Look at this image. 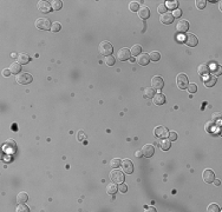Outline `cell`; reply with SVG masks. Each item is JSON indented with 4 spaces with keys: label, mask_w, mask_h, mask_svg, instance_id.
Listing matches in <instances>:
<instances>
[{
    "label": "cell",
    "mask_w": 222,
    "mask_h": 212,
    "mask_svg": "<svg viewBox=\"0 0 222 212\" xmlns=\"http://www.w3.org/2000/svg\"><path fill=\"white\" fill-rule=\"evenodd\" d=\"M99 53L108 57V55H111L112 54V51H114V47L112 45L109 43V41H102L98 46Z\"/></svg>",
    "instance_id": "cell-1"
},
{
    "label": "cell",
    "mask_w": 222,
    "mask_h": 212,
    "mask_svg": "<svg viewBox=\"0 0 222 212\" xmlns=\"http://www.w3.org/2000/svg\"><path fill=\"white\" fill-rule=\"evenodd\" d=\"M110 179L111 182L116 183V184H121L124 182V172H121L120 170H114L110 173Z\"/></svg>",
    "instance_id": "cell-2"
},
{
    "label": "cell",
    "mask_w": 222,
    "mask_h": 212,
    "mask_svg": "<svg viewBox=\"0 0 222 212\" xmlns=\"http://www.w3.org/2000/svg\"><path fill=\"white\" fill-rule=\"evenodd\" d=\"M176 84H177V87L181 89V90L187 89V86L189 84L188 83V77L186 74H183V73H180L177 75V78H176Z\"/></svg>",
    "instance_id": "cell-3"
},
{
    "label": "cell",
    "mask_w": 222,
    "mask_h": 212,
    "mask_svg": "<svg viewBox=\"0 0 222 212\" xmlns=\"http://www.w3.org/2000/svg\"><path fill=\"white\" fill-rule=\"evenodd\" d=\"M4 150L6 153H10V154H13L16 151H17V144L13 139H7L5 141V145H4Z\"/></svg>",
    "instance_id": "cell-4"
},
{
    "label": "cell",
    "mask_w": 222,
    "mask_h": 212,
    "mask_svg": "<svg viewBox=\"0 0 222 212\" xmlns=\"http://www.w3.org/2000/svg\"><path fill=\"white\" fill-rule=\"evenodd\" d=\"M36 26L39 28V30H44V31H48V30H51V26L52 24L49 19H45V18H39L37 19L36 21Z\"/></svg>",
    "instance_id": "cell-5"
},
{
    "label": "cell",
    "mask_w": 222,
    "mask_h": 212,
    "mask_svg": "<svg viewBox=\"0 0 222 212\" xmlns=\"http://www.w3.org/2000/svg\"><path fill=\"white\" fill-rule=\"evenodd\" d=\"M183 41H184V43H186L189 47H194V46L197 45L198 39L195 34H193V33H187L186 37H184V40H183Z\"/></svg>",
    "instance_id": "cell-6"
},
{
    "label": "cell",
    "mask_w": 222,
    "mask_h": 212,
    "mask_svg": "<svg viewBox=\"0 0 222 212\" xmlns=\"http://www.w3.org/2000/svg\"><path fill=\"white\" fill-rule=\"evenodd\" d=\"M17 81L19 84H22V85H27V84H30L32 81V75L30 73H26V72L25 73H19L17 75Z\"/></svg>",
    "instance_id": "cell-7"
},
{
    "label": "cell",
    "mask_w": 222,
    "mask_h": 212,
    "mask_svg": "<svg viewBox=\"0 0 222 212\" xmlns=\"http://www.w3.org/2000/svg\"><path fill=\"white\" fill-rule=\"evenodd\" d=\"M122 170H123L124 173H128V174H131L134 172V165H132V162L130 159H124L122 160Z\"/></svg>",
    "instance_id": "cell-8"
},
{
    "label": "cell",
    "mask_w": 222,
    "mask_h": 212,
    "mask_svg": "<svg viewBox=\"0 0 222 212\" xmlns=\"http://www.w3.org/2000/svg\"><path fill=\"white\" fill-rule=\"evenodd\" d=\"M151 86H152V89H156V90H161V89H163V86H164V81H163L162 77H160V75L154 77V78L151 79Z\"/></svg>",
    "instance_id": "cell-9"
},
{
    "label": "cell",
    "mask_w": 222,
    "mask_h": 212,
    "mask_svg": "<svg viewBox=\"0 0 222 212\" xmlns=\"http://www.w3.org/2000/svg\"><path fill=\"white\" fill-rule=\"evenodd\" d=\"M154 133H155V136H156V137H160V138H166V137L168 136L169 131H168V129H167L166 126H157V127H155Z\"/></svg>",
    "instance_id": "cell-10"
},
{
    "label": "cell",
    "mask_w": 222,
    "mask_h": 212,
    "mask_svg": "<svg viewBox=\"0 0 222 212\" xmlns=\"http://www.w3.org/2000/svg\"><path fill=\"white\" fill-rule=\"evenodd\" d=\"M202 178H203V180L206 182V183H213V180L215 179V173L212 171V170H204L203 171V173H202Z\"/></svg>",
    "instance_id": "cell-11"
},
{
    "label": "cell",
    "mask_w": 222,
    "mask_h": 212,
    "mask_svg": "<svg viewBox=\"0 0 222 212\" xmlns=\"http://www.w3.org/2000/svg\"><path fill=\"white\" fill-rule=\"evenodd\" d=\"M51 8H52V6H51V4H50L49 1L42 0V1L38 2V10L42 13H49L50 11H51Z\"/></svg>",
    "instance_id": "cell-12"
},
{
    "label": "cell",
    "mask_w": 222,
    "mask_h": 212,
    "mask_svg": "<svg viewBox=\"0 0 222 212\" xmlns=\"http://www.w3.org/2000/svg\"><path fill=\"white\" fill-rule=\"evenodd\" d=\"M188 28H189V23L187 20H181L176 25V31L178 33H186L188 31Z\"/></svg>",
    "instance_id": "cell-13"
},
{
    "label": "cell",
    "mask_w": 222,
    "mask_h": 212,
    "mask_svg": "<svg viewBox=\"0 0 222 212\" xmlns=\"http://www.w3.org/2000/svg\"><path fill=\"white\" fill-rule=\"evenodd\" d=\"M130 49L129 48H122V49H120L118 51V53H117V58L120 59V60H122V61H124V60H128L129 58H130Z\"/></svg>",
    "instance_id": "cell-14"
},
{
    "label": "cell",
    "mask_w": 222,
    "mask_h": 212,
    "mask_svg": "<svg viewBox=\"0 0 222 212\" xmlns=\"http://www.w3.org/2000/svg\"><path fill=\"white\" fill-rule=\"evenodd\" d=\"M218 81V78L215 75H207L203 78V84L207 86V87H213Z\"/></svg>",
    "instance_id": "cell-15"
},
{
    "label": "cell",
    "mask_w": 222,
    "mask_h": 212,
    "mask_svg": "<svg viewBox=\"0 0 222 212\" xmlns=\"http://www.w3.org/2000/svg\"><path fill=\"white\" fill-rule=\"evenodd\" d=\"M154 153H155V148H154V146H152V145H149V144H147V145H144V146H143V148H142V154H143L144 157L150 158V157H151Z\"/></svg>",
    "instance_id": "cell-16"
},
{
    "label": "cell",
    "mask_w": 222,
    "mask_h": 212,
    "mask_svg": "<svg viewBox=\"0 0 222 212\" xmlns=\"http://www.w3.org/2000/svg\"><path fill=\"white\" fill-rule=\"evenodd\" d=\"M152 101H154L155 105L161 106V105H163V104L166 103V97H164L162 93H157L152 97Z\"/></svg>",
    "instance_id": "cell-17"
},
{
    "label": "cell",
    "mask_w": 222,
    "mask_h": 212,
    "mask_svg": "<svg viewBox=\"0 0 222 212\" xmlns=\"http://www.w3.org/2000/svg\"><path fill=\"white\" fill-rule=\"evenodd\" d=\"M138 17L141 19H143V20H147L149 17H150V10H149L148 7H146V6L141 7L138 10Z\"/></svg>",
    "instance_id": "cell-18"
},
{
    "label": "cell",
    "mask_w": 222,
    "mask_h": 212,
    "mask_svg": "<svg viewBox=\"0 0 222 212\" xmlns=\"http://www.w3.org/2000/svg\"><path fill=\"white\" fill-rule=\"evenodd\" d=\"M149 60H150V58H149V55L147 53H142V54H140L138 58H137V63H138L141 66H147L149 64Z\"/></svg>",
    "instance_id": "cell-19"
},
{
    "label": "cell",
    "mask_w": 222,
    "mask_h": 212,
    "mask_svg": "<svg viewBox=\"0 0 222 212\" xmlns=\"http://www.w3.org/2000/svg\"><path fill=\"white\" fill-rule=\"evenodd\" d=\"M18 63L22 65H26V64H28L30 63V60H31V58H30V55L27 54V53H19L18 54Z\"/></svg>",
    "instance_id": "cell-20"
},
{
    "label": "cell",
    "mask_w": 222,
    "mask_h": 212,
    "mask_svg": "<svg viewBox=\"0 0 222 212\" xmlns=\"http://www.w3.org/2000/svg\"><path fill=\"white\" fill-rule=\"evenodd\" d=\"M160 20L162 21L163 24H166V25H168V24H172L174 21V17L172 13H164V14H162L161 16V18H160Z\"/></svg>",
    "instance_id": "cell-21"
},
{
    "label": "cell",
    "mask_w": 222,
    "mask_h": 212,
    "mask_svg": "<svg viewBox=\"0 0 222 212\" xmlns=\"http://www.w3.org/2000/svg\"><path fill=\"white\" fill-rule=\"evenodd\" d=\"M8 70L11 71V73H13V74H19L20 73V71H22V66H20V64L18 63V61H16V63H12L11 65H10V69Z\"/></svg>",
    "instance_id": "cell-22"
},
{
    "label": "cell",
    "mask_w": 222,
    "mask_h": 212,
    "mask_svg": "<svg viewBox=\"0 0 222 212\" xmlns=\"http://www.w3.org/2000/svg\"><path fill=\"white\" fill-rule=\"evenodd\" d=\"M197 72L200 75H204V77H206V75L210 72V69H209V66H208L207 64H201V65L198 66Z\"/></svg>",
    "instance_id": "cell-23"
},
{
    "label": "cell",
    "mask_w": 222,
    "mask_h": 212,
    "mask_svg": "<svg viewBox=\"0 0 222 212\" xmlns=\"http://www.w3.org/2000/svg\"><path fill=\"white\" fill-rule=\"evenodd\" d=\"M28 200V196L26 192H19L17 196V203L18 204H25Z\"/></svg>",
    "instance_id": "cell-24"
},
{
    "label": "cell",
    "mask_w": 222,
    "mask_h": 212,
    "mask_svg": "<svg viewBox=\"0 0 222 212\" xmlns=\"http://www.w3.org/2000/svg\"><path fill=\"white\" fill-rule=\"evenodd\" d=\"M170 146H172V143H170V140L169 139H162V140L160 141V147L163 150V151H168L169 148H170Z\"/></svg>",
    "instance_id": "cell-25"
},
{
    "label": "cell",
    "mask_w": 222,
    "mask_h": 212,
    "mask_svg": "<svg viewBox=\"0 0 222 212\" xmlns=\"http://www.w3.org/2000/svg\"><path fill=\"white\" fill-rule=\"evenodd\" d=\"M141 52H142V46L140 44H135L134 46L131 47V49H130L131 55H140Z\"/></svg>",
    "instance_id": "cell-26"
},
{
    "label": "cell",
    "mask_w": 222,
    "mask_h": 212,
    "mask_svg": "<svg viewBox=\"0 0 222 212\" xmlns=\"http://www.w3.org/2000/svg\"><path fill=\"white\" fill-rule=\"evenodd\" d=\"M117 191H118V188H117L116 183H110V184L106 186V192H108L109 194H114V193H116Z\"/></svg>",
    "instance_id": "cell-27"
},
{
    "label": "cell",
    "mask_w": 222,
    "mask_h": 212,
    "mask_svg": "<svg viewBox=\"0 0 222 212\" xmlns=\"http://www.w3.org/2000/svg\"><path fill=\"white\" fill-rule=\"evenodd\" d=\"M51 6H52V8H53L54 11H59V10L62 8V6H63V2H62L60 0H54V1H52Z\"/></svg>",
    "instance_id": "cell-28"
},
{
    "label": "cell",
    "mask_w": 222,
    "mask_h": 212,
    "mask_svg": "<svg viewBox=\"0 0 222 212\" xmlns=\"http://www.w3.org/2000/svg\"><path fill=\"white\" fill-rule=\"evenodd\" d=\"M129 8H130V11H132V12H138V10H140V4H138L137 1H131V2L129 4Z\"/></svg>",
    "instance_id": "cell-29"
},
{
    "label": "cell",
    "mask_w": 222,
    "mask_h": 212,
    "mask_svg": "<svg viewBox=\"0 0 222 212\" xmlns=\"http://www.w3.org/2000/svg\"><path fill=\"white\" fill-rule=\"evenodd\" d=\"M149 58H150V60H152V61H158L160 59H161V54L158 53V52H151L150 53V55H149Z\"/></svg>",
    "instance_id": "cell-30"
},
{
    "label": "cell",
    "mask_w": 222,
    "mask_h": 212,
    "mask_svg": "<svg viewBox=\"0 0 222 212\" xmlns=\"http://www.w3.org/2000/svg\"><path fill=\"white\" fill-rule=\"evenodd\" d=\"M207 211L208 212H219L220 211V208H219V205H216L215 203H213V204H209V205H208Z\"/></svg>",
    "instance_id": "cell-31"
},
{
    "label": "cell",
    "mask_w": 222,
    "mask_h": 212,
    "mask_svg": "<svg viewBox=\"0 0 222 212\" xmlns=\"http://www.w3.org/2000/svg\"><path fill=\"white\" fill-rule=\"evenodd\" d=\"M154 95H155V91H154L152 87H147L144 90V97L146 98H152Z\"/></svg>",
    "instance_id": "cell-32"
},
{
    "label": "cell",
    "mask_w": 222,
    "mask_h": 212,
    "mask_svg": "<svg viewBox=\"0 0 222 212\" xmlns=\"http://www.w3.org/2000/svg\"><path fill=\"white\" fill-rule=\"evenodd\" d=\"M115 63H116V60H115V58H114L112 55L105 57V64H106L108 66H112V65H115Z\"/></svg>",
    "instance_id": "cell-33"
},
{
    "label": "cell",
    "mask_w": 222,
    "mask_h": 212,
    "mask_svg": "<svg viewBox=\"0 0 222 212\" xmlns=\"http://www.w3.org/2000/svg\"><path fill=\"white\" fill-rule=\"evenodd\" d=\"M121 159H118V158H115V159H111V162H110V165H111V167H114V168H117L120 165H121Z\"/></svg>",
    "instance_id": "cell-34"
},
{
    "label": "cell",
    "mask_w": 222,
    "mask_h": 212,
    "mask_svg": "<svg viewBox=\"0 0 222 212\" xmlns=\"http://www.w3.org/2000/svg\"><path fill=\"white\" fill-rule=\"evenodd\" d=\"M167 6H166V4H160L158 5V7H157V11H158V13H161V14H164V13H167Z\"/></svg>",
    "instance_id": "cell-35"
},
{
    "label": "cell",
    "mask_w": 222,
    "mask_h": 212,
    "mask_svg": "<svg viewBox=\"0 0 222 212\" xmlns=\"http://www.w3.org/2000/svg\"><path fill=\"white\" fill-rule=\"evenodd\" d=\"M206 1L204 0H196L195 1V5H196V7H197L198 10H203L204 7H206Z\"/></svg>",
    "instance_id": "cell-36"
},
{
    "label": "cell",
    "mask_w": 222,
    "mask_h": 212,
    "mask_svg": "<svg viewBox=\"0 0 222 212\" xmlns=\"http://www.w3.org/2000/svg\"><path fill=\"white\" fill-rule=\"evenodd\" d=\"M60 28H62V25L59 23H53L52 24V26H51V31H52V32H59Z\"/></svg>",
    "instance_id": "cell-37"
},
{
    "label": "cell",
    "mask_w": 222,
    "mask_h": 212,
    "mask_svg": "<svg viewBox=\"0 0 222 212\" xmlns=\"http://www.w3.org/2000/svg\"><path fill=\"white\" fill-rule=\"evenodd\" d=\"M187 89H188V91H189L190 93H194V92L197 91V85H196V84H188Z\"/></svg>",
    "instance_id": "cell-38"
},
{
    "label": "cell",
    "mask_w": 222,
    "mask_h": 212,
    "mask_svg": "<svg viewBox=\"0 0 222 212\" xmlns=\"http://www.w3.org/2000/svg\"><path fill=\"white\" fill-rule=\"evenodd\" d=\"M28 208L25 205V204H19L18 208H17V212H28Z\"/></svg>",
    "instance_id": "cell-39"
},
{
    "label": "cell",
    "mask_w": 222,
    "mask_h": 212,
    "mask_svg": "<svg viewBox=\"0 0 222 212\" xmlns=\"http://www.w3.org/2000/svg\"><path fill=\"white\" fill-rule=\"evenodd\" d=\"M210 71H213V75L218 77V75H221L222 70L220 66H216V69H210Z\"/></svg>",
    "instance_id": "cell-40"
},
{
    "label": "cell",
    "mask_w": 222,
    "mask_h": 212,
    "mask_svg": "<svg viewBox=\"0 0 222 212\" xmlns=\"http://www.w3.org/2000/svg\"><path fill=\"white\" fill-rule=\"evenodd\" d=\"M166 6H167V8H175L178 6V2L177 1H169L168 4H166Z\"/></svg>",
    "instance_id": "cell-41"
},
{
    "label": "cell",
    "mask_w": 222,
    "mask_h": 212,
    "mask_svg": "<svg viewBox=\"0 0 222 212\" xmlns=\"http://www.w3.org/2000/svg\"><path fill=\"white\" fill-rule=\"evenodd\" d=\"M118 191H121L122 193H125V192L128 191V186H126L124 183H121L120 186H118Z\"/></svg>",
    "instance_id": "cell-42"
},
{
    "label": "cell",
    "mask_w": 222,
    "mask_h": 212,
    "mask_svg": "<svg viewBox=\"0 0 222 212\" xmlns=\"http://www.w3.org/2000/svg\"><path fill=\"white\" fill-rule=\"evenodd\" d=\"M168 136H169V140L170 141H174L177 139V133L176 132H169Z\"/></svg>",
    "instance_id": "cell-43"
},
{
    "label": "cell",
    "mask_w": 222,
    "mask_h": 212,
    "mask_svg": "<svg viewBox=\"0 0 222 212\" xmlns=\"http://www.w3.org/2000/svg\"><path fill=\"white\" fill-rule=\"evenodd\" d=\"M181 16H182V11H181V10H178V8H176V10L174 11L173 17H174V18H178V17H181Z\"/></svg>",
    "instance_id": "cell-44"
},
{
    "label": "cell",
    "mask_w": 222,
    "mask_h": 212,
    "mask_svg": "<svg viewBox=\"0 0 222 212\" xmlns=\"http://www.w3.org/2000/svg\"><path fill=\"white\" fill-rule=\"evenodd\" d=\"M77 138H78V140H79V141L84 140V139H85V133H84L83 131H79V132H78V137H77Z\"/></svg>",
    "instance_id": "cell-45"
},
{
    "label": "cell",
    "mask_w": 222,
    "mask_h": 212,
    "mask_svg": "<svg viewBox=\"0 0 222 212\" xmlns=\"http://www.w3.org/2000/svg\"><path fill=\"white\" fill-rule=\"evenodd\" d=\"M220 118H221V113H220V112L213 114V120H215V119H220Z\"/></svg>",
    "instance_id": "cell-46"
},
{
    "label": "cell",
    "mask_w": 222,
    "mask_h": 212,
    "mask_svg": "<svg viewBox=\"0 0 222 212\" xmlns=\"http://www.w3.org/2000/svg\"><path fill=\"white\" fill-rule=\"evenodd\" d=\"M2 74H4L5 77H8V75L11 74V71H10V70H4V71H2Z\"/></svg>",
    "instance_id": "cell-47"
},
{
    "label": "cell",
    "mask_w": 222,
    "mask_h": 212,
    "mask_svg": "<svg viewBox=\"0 0 222 212\" xmlns=\"http://www.w3.org/2000/svg\"><path fill=\"white\" fill-rule=\"evenodd\" d=\"M135 156H136L137 158H141V157L143 156V154H142V151H137V152L135 153Z\"/></svg>",
    "instance_id": "cell-48"
},
{
    "label": "cell",
    "mask_w": 222,
    "mask_h": 212,
    "mask_svg": "<svg viewBox=\"0 0 222 212\" xmlns=\"http://www.w3.org/2000/svg\"><path fill=\"white\" fill-rule=\"evenodd\" d=\"M213 183H214L215 185H218V186H219V185H221V182H220L219 179H214V180H213Z\"/></svg>",
    "instance_id": "cell-49"
},
{
    "label": "cell",
    "mask_w": 222,
    "mask_h": 212,
    "mask_svg": "<svg viewBox=\"0 0 222 212\" xmlns=\"http://www.w3.org/2000/svg\"><path fill=\"white\" fill-rule=\"evenodd\" d=\"M146 211H150V212H156V210H155V208H152V206H149L148 209L146 210Z\"/></svg>",
    "instance_id": "cell-50"
}]
</instances>
